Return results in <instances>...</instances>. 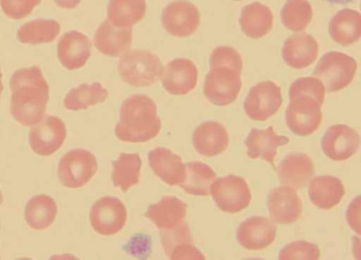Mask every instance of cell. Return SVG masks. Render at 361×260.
Instances as JSON below:
<instances>
[{
  "mask_svg": "<svg viewBox=\"0 0 361 260\" xmlns=\"http://www.w3.org/2000/svg\"><path fill=\"white\" fill-rule=\"evenodd\" d=\"M115 135L121 141L140 143L154 138L161 124L153 100L143 94H133L125 99L120 108Z\"/></svg>",
  "mask_w": 361,
  "mask_h": 260,
  "instance_id": "obj_1",
  "label": "cell"
},
{
  "mask_svg": "<svg viewBox=\"0 0 361 260\" xmlns=\"http://www.w3.org/2000/svg\"><path fill=\"white\" fill-rule=\"evenodd\" d=\"M118 72L122 80L134 87L149 86L164 75L159 58L147 50H131L118 60Z\"/></svg>",
  "mask_w": 361,
  "mask_h": 260,
  "instance_id": "obj_2",
  "label": "cell"
},
{
  "mask_svg": "<svg viewBox=\"0 0 361 260\" xmlns=\"http://www.w3.org/2000/svg\"><path fill=\"white\" fill-rule=\"evenodd\" d=\"M357 64L351 56L338 51L325 53L319 60L313 76L319 79L327 91L343 89L353 80Z\"/></svg>",
  "mask_w": 361,
  "mask_h": 260,
  "instance_id": "obj_3",
  "label": "cell"
},
{
  "mask_svg": "<svg viewBox=\"0 0 361 260\" xmlns=\"http://www.w3.org/2000/svg\"><path fill=\"white\" fill-rule=\"evenodd\" d=\"M98 168L96 157L90 150L77 148L67 152L58 165V178L63 186L78 188L85 185Z\"/></svg>",
  "mask_w": 361,
  "mask_h": 260,
  "instance_id": "obj_4",
  "label": "cell"
},
{
  "mask_svg": "<svg viewBox=\"0 0 361 260\" xmlns=\"http://www.w3.org/2000/svg\"><path fill=\"white\" fill-rule=\"evenodd\" d=\"M210 192L217 207L229 214H236L246 209L252 198L245 178L232 174L217 178L212 184Z\"/></svg>",
  "mask_w": 361,
  "mask_h": 260,
  "instance_id": "obj_5",
  "label": "cell"
},
{
  "mask_svg": "<svg viewBox=\"0 0 361 260\" xmlns=\"http://www.w3.org/2000/svg\"><path fill=\"white\" fill-rule=\"evenodd\" d=\"M30 82H23L22 88L12 89L11 113L23 125L38 123L43 117L49 98V89L30 88Z\"/></svg>",
  "mask_w": 361,
  "mask_h": 260,
  "instance_id": "obj_6",
  "label": "cell"
},
{
  "mask_svg": "<svg viewBox=\"0 0 361 260\" xmlns=\"http://www.w3.org/2000/svg\"><path fill=\"white\" fill-rule=\"evenodd\" d=\"M322 105L314 97L300 95L290 98L286 110V122L295 134L306 136L313 134L322 119Z\"/></svg>",
  "mask_w": 361,
  "mask_h": 260,
  "instance_id": "obj_7",
  "label": "cell"
},
{
  "mask_svg": "<svg viewBox=\"0 0 361 260\" xmlns=\"http://www.w3.org/2000/svg\"><path fill=\"white\" fill-rule=\"evenodd\" d=\"M240 74L228 67L211 69L206 75L203 92L212 103L225 106L233 103L241 89Z\"/></svg>",
  "mask_w": 361,
  "mask_h": 260,
  "instance_id": "obj_8",
  "label": "cell"
},
{
  "mask_svg": "<svg viewBox=\"0 0 361 260\" xmlns=\"http://www.w3.org/2000/svg\"><path fill=\"white\" fill-rule=\"evenodd\" d=\"M127 211L123 203L117 197L105 196L97 200L90 212L92 229L104 236L118 233L124 227Z\"/></svg>",
  "mask_w": 361,
  "mask_h": 260,
  "instance_id": "obj_9",
  "label": "cell"
},
{
  "mask_svg": "<svg viewBox=\"0 0 361 260\" xmlns=\"http://www.w3.org/2000/svg\"><path fill=\"white\" fill-rule=\"evenodd\" d=\"M282 103L281 88L271 81H264L250 89L243 108L251 119L265 121L277 112Z\"/></svg>",
  "mask_w": 361,
  "mask_h": 260,
  "instance_id": "obj_10",
  "label": "cell"
},
{
  "mask_svg": "<svg viewBox=\"0 0 361 260\" xmlns=\"http://www.w3.org/2000/svg\"><path fill=\"white\" fill-rule=\"evenodd\" d=\"M162 25L166 31L176 37H187L198 28L200 14L197 7L186 0H176L163 10Z\"/></svg>",
  "mask_w": 361,
  "mask_h": 260,
  "instance_id": "obj_11",
  "label": "cell"
},
{
  "mask_svg": "<svg viewBox=\"0 0 361 260\" xmlns=\"http://www.w3.org/2000/svg\"><path fill=\"white\" fill-rule=\"evenodd\" d=\"M35 124L29 133L31 149L42 156L54 153L61 147L66 137L64 123L57 117L47 115Z\"/></svg>",
  "mask_w": 361,
  "mask_h": 260,
  "instance_id": "obj_12",
  "label": "cell"
},
{
  "mask_svg": "<svg viewBox=\"0 0 361 260\" xmlns=\"http://www.w3.org/2000/svg\"><path fill=\"white\" fill-rule=\"evenodd\" d=\"M360 145L359 134L345 124L331 126L321 140L324 153L334 161L349 159L359 150Z\"/></svg>",
  "mask_w": 361,
  "mask_h": 260,
  "instance_id": "obj_13",
  "label": "cell"
},
{
  "mask_svg": "<svg viewBox=\"0 0 361 260\" xmlns=\"http://www.w3.org/2000/svg\"><path fill=\"white\" fill-rule=\"evenodd\" d=\"M276 226L269 218L252 216L243 221L236 230V239L245 249L260 250L273 243Z\"/></svg>",
  "mask_w": 361,
  "mask_h": 260,
  "instance_id": "obj_14",
  "label": "cell"
},
{
  "mask_svg": "<svg viewBox=\"0 0 361 260\" xmlns=\"http://www.w3.org/2000/svg\"><path fill=\"white\" fill-rule=\"evenodd\" d=\"M267 207L272 220L279 224H291L302 214V202L295 190L288 186L276 187L269 192Z\"/></svg>",
  "mask_w": 361,
  "mask_h": 260,
  "instance_id": "obj_15",
  "label": "cell"
},
{
  "mask_svg": "<svg viewBox=\"0 0 361 260\" xmlns=\"http://www.w3.org/2000/svg\"><path fill=\"white\" fill-rule=\"evenodd\" d=\"M197 77V68L191 60L175 58L165 67L162 85L171 95H185L195 89Z\"/></svg>",
  "mask_w": 361,
  "mask_h": 260,
  "instance_id": "obj_16",
  "label": "cell"
},
{
  "mask_svg": "<svg viewBox=\"0 0 361 260\" xmlns=\"http://www.w3.org/2000/svg\"><path fill=\"white\" fill-rule=\"evenodd\" d=\"M164 252L170 259H204L193 245L192 235L186 221L169 230L159 231Z\"/></svg>",
  "mask_w": 361,
  "mask_h": 260,
  "instance_id": "obj_17",
  "label": "cell"
},
{
  "mask_svg": "<svg viewBox=\"0 0 361 260\" xmlns=\"http://www.w3.org/2000/svg\"><path fill=\"white\" fill-rule=\"evenodd\" d=\"M91 48L92 43L85 34L71 30L59 40L58 58L66 68L75 70L85 65L91 56Z\"/></svg>",
  "mask_w": 361,
  "mask_h": 260,
  "instance_id": "obj_18",
  "label": "cell"
},
{
  "mask_svg": "<svg viewBox=\"0 0 361 260\" xmlns=\"http://www.w3.org/2000/svg\"><path fill=\"white\" fill-rule=\"evenodd\" d=\"M192 140L195 150L208 157L223 153L229 143L226 129L216 121H206L198 125L193 131Z\"/></svg>",
  "mask_w": 361,
  "mask_h": 260,
  "instance_id": "obj_19",
  "label": "cell"
},
{
  "mask_svg": "<svg viewBox=\"0 0 361 260\" xmlns=\"http://www.w3.org/2000/svg\"><path fill=\"white\" fill-rule=\"evenodd\" d=\"M276 172L281 183L297 190L307 186L315 175L312 159L304 153H290L279 164Z\"/></svg>",
  "mask_w": 361,
  "mask_h": 260,
  "instance_id": "obj_20",
  "label": "cell"
},
{
  "mask_svg": "<svg viewBox=\"0 0 361 260\" xmlns=\"http://www.w3.org/2000/svg\"><path fill=\"white\" fill-rule=\"evenodd\" d=\"M319 44L314 37L301 32L290 35L284 42L282 56L285 63L294 69H303L314 62Z\"/></svg>",
  "mask_w": 361,
  "mask_h": 260,
  "instance_id": "obj_21",
  "label": "cell"
},
{
  "mask_svg": "<svg viewBox=\"0 0 361 260\" xmlns=\"http://www.w3.org/2000/svg\"><path fill=\"white\" fill-rule=\"evenodd\" d=\"M149 165L154 174L168 185L180 186L185 178V167L180 156L170 149L158 147L148 153Z\"/></svg>",
  "mask_w": 361,
  "mask_h": 260,
  "instance_id": "obj_22",
  "label": "cell"
},
{
  "mask_svg": "<svg viewBox=\"0 0 361 260\" xmlns=\"http://www.w3.org/2000/svg\"><path fill=\"white\" fill-rule=\"evenodd\" d=\"M188 204L175 196H164L151 204L145 216L152 221L159 231L169 230L185 221Z\"/></svg>",
  "mask_w": 361,
  "mask_h": 260,
  "instance_id": "obj_23",
  "label": "cell"
},
{
  "mask_svg": "<svg viewBox=\"0 0 361 260\" xmlns=\"http://www.w3.org/2000/svg\"><path fill=\"white\" fill-rule=\"evenodd\" d=\"M289 142L288 137L278 135L273 126L266 129H252L247 135L245 145L247 154L252 159L262 158L275 168L274 160L279 146Z\"/></svg>",
  "mask_w": 361,
  "mask_h": 260,
  "instance_id": "obj_24",
  "label": "cell"
},
{
  "mask_svg": "<svg viewBox=\"0 0 361 260\" xmlns=\"http://www.w3.org/2000/svg\"><path fill=\"white\" fill-rule=\"evenodd\" d=\"M132 28L121 29L111 25L107 19L98 27L94 37L96 48L102 54L118 57L128 51L132 42Z\"/></svg>",
  "mask_w": 361,
  "mask_h": 260,
  "instance_id": "obj_25",
  "label": "cell"
},
{
  "mask_svg": "<svg viewBox=\"0 0 361 260\" xmlns=\"http://www.w3.org/2000/svg\"><path fill=\"white\" fill-rule=\"evenodd\" d=\"M308 193L314 205L319 209H330L340 202L345 194V188L337 177L319 176L310 182Z\"/></svg>",
  "mask_w": 361,
  "mask_h": 260,
  "instance_id": "obj_26",
  "label": "cell"
},
{
  "mask_svg": "<svg viewBox=\"0 0 361 260\" xmlns=\"http://www.w3.org/2000/svg\"><path fill=\"white\" fill-rule=\"evenodd\" d=\"M329 32L331 37L341 46H349L360 39L361 16L358 11L345 8L330 20Z\"/></svg>",
  "mask_w": 361,
  "mask_h": 260,
  "instance_id": "obj_27",
  "label": "cell"
},
{
  "mask_svg": "<svg viewBox=\"0 0 361 260\" xmlns=\"http://www.w3.org/2000/svg\"><path fill=\"white\" fill-rule=\"evenodd\" d=\"M274 15L269 7L252 3L241 11L239 23L242 31L252 39H258L268 34L272 28Z\"/></svg>",
  "mask_w": 361,
  "mask_h": 260,
  "instance_id": "obj_28",
  "label": "cell"
},
{
  "mask_svg": "<svg viewBox=\"0 0 361 260\" xmlns=\"http://www.w3.org/2000/svg\"><path fill=\"white\" fill-rule=\"evenodd\" d=\"M147 11L145 0H109L107 20L118 28H130L139 22Z\"/></svg>",
  "mask_w": 361,
  "mask_h": 260,
  "instance_id": "obj_29",
  "label": "cell"
},
{
  "mask_svg": "<svg viewBox=\"0 0 361 260\" xmlns=\"http://www.w3.org/2000/svg\"><path fill=\"white\" fill-rule=\"evenodd\" d=\"M25 219L35 230H44L54 222L57 214L55 200L44 194L32 197L25 208Z\"/></svg>",
  "mask_w": 361,
  "mask_h": 260,
  "instance_id": "obj_30",
  "label": "cell"
},
{
  "mask_svg": "<svg viewBox=\"0 0 361 260\" xmlns=\"http://www.w3.org/2000/svg\"><path fill=\"white\" fill-rule=\"evenodd\" d=\"M185 178L179 186L188 194L208 196L210 188L216 178L214 171L207 164L199 161L185 164Z\"/></svg>",
  "mask_w": 361,
  "mask_h": 260,
  "instance_id": "obj_31",
  "label": "cell"
},
{
  "mask_svg": "<svg viewBox=\"0 0 361 260\" xmlns=\"http://www.w3.org/2000/svg\"><path fill=\"white\" fill-rule=\"evenodd\" d=\"M142 162L137 153H121L112 161L111 181L115 187L128 191L140 181Z\"/></svg>",
  "mask_w": 361,
  "mask_h": 260,
  "instance_id": "obj_32",
  "label": "cell"
},
{
  "mask_svg": "<svg viewBox=\"0 0 361 260\" xmlns=\"http://www.w3.org/2000/svg\"><path fill=\"white\" fill-rule=\"evenodd\" d=\"M107 96L108 91L100 83H84L68 92L63 105L66 109L71 110H84L103 103Z\"/></svg>",
  "mask_w": 361,
  "mask_h": 260,
  "instance_id": "obj_33",
  "label": "cell"
},
{
  "mask_svg": "<svg viewBox=\"0 0 361 260\" xmlns=\"http://www.w3.org/2000/svg\"><path fill=\"white\" fill-rule=\"evenodd\" d=\"M312 15V8L307 0H288L281 11L283 25L295 32L305 30Z\"/></svg>",
  "mask_w": 361,
  "mask_h": 260,
  "instance_id": "obj_34",
  "label": "cell"
},
{
  "mask_svg": "<svg viewBox=\"0 0 361 260\" xmlns=\"http://www.w3.org/2000/svg\"><path fill=\"white\" fill-rule=\"evenodd\" d=\"M320 250L317 245L305 240H298L285 245L279 252V259L317 260Z\"/></svg>",
  "mask_w": 361,
  "mask_h": 260,
  "instance_id": "obj_35",
  "label": "cell"
},
{
  "mask_svg": "<svg viewBox=\"0 0 361 260\" xmlns=\"http://www.w3.org/2000/svg\"><path fill=\"white\" fill-rule=\"evenodd\" d=\"M210 68L228 67L241 74L243 60L239 53L233 47L219 46L215 48L211 54Z\"/></svg>",
  "mask_w": 361,
  "mask_h": 260,
  "instance_id": "obj_36",
  "label": "cell"
},
{
  "mask_svg": "<svg viewBox=\"0 0 361 260\" xmlns=\"http://www.w3.org/2000/svg\"><path fill=\"white\" fill-rule=\"evenodd\" d=\"M305 95L314 97L322 105L325 88L322 82L316 77H302L295 80L289 89V98Z\"/></svg>",
  "mask_w": 361,
  "mask_h": 260,
  "instance_id": "obj_37",
  "label": "cell"
},
{
  "mask_svg": "<svg viewBox=\"0 0 361 260\" xmlns=\"http://www.w3.org/2000/svg\"><path fill=\"white\" fill-rule=\"evenodd\" d=\"M41 0H0L4 13L11 18L20 19L29 15Z\"/></svg>",
  "mask_w": 361,
  "mask_h": 260,
  "instance_id": "obj_38",
  "label": "cell"
},
{
  "mask_svg": "<svg viewBox=\"0 0 361 260\" xmlns=\"http://www.w3.org/2000/svg\"><path fill=\"white\" fill-rule=\"evenodd\" d=\"M360 198L357 196L350 203L347 211V220L350 227L360 234Z\"/></svg>",
  "mask_w": 361,
  "mask_h": 260,
  "instance_id": "obj_39",
  "label": "cell"
},
{
  "mask_svg": "<svg viewBox=\"0 0 361 260\" xmlns=\"http://www.w3.org/2000/svg\"><path fill=\"white\" fill-rule=\"evenodd\" d=\"M55 4L63 8H75L80 0H54Z\"/></svg>",
  "mask_w": 361,
  "mask_h": 260,
  "instance_id": "obj_40",
  "label": "cell"
},
{
  "mask_svg": "<svg viewBox=\"0 0 361 260\" xmlns=\"http://www.w3.org/2000/svg\"><path fill=\"white\" fill-rule=\"evenodd\" d=\"M332 4H342L345 5L349 3H351L355 0H324Z\"/></svg>",
  "mask_w": 361,
  "mask_h": 260,
  "instance_id": "obj_41",
  "label": "cell"
},
{
  "mask_svg": "<svg viewBox=\"0 0 361 260\" xmlns=\"http://www.w3.org/2000/svg\"><path fill=\"white\" fill-rule=\"evenodd\" d=\"M1 72H0V96H1V91L3 90V85L1 84Z\"/></svg>",
  "mask_w": 361,
  "mask_h": 260,
  "instance_id": "obj_42",
  "label": "cell"
},
{
  "mask_svg": "<svg viewBox=\"0 0 361 260\" xmlns=\"http://www.w3.org/2000/svg\"><path fill=\"white\" fill-rule=\"evenodd\" d=\"M2 202H3V196H2V194H1V190H0V205L2 203Z\"/></svg>",
  "mask_w": 361,
  "mask_h": 260,
  "instance_id": "obj_43",
  "label": "cell"
},
{
  "mask_svg": "<svg viewBox=\"0 0 361 260\" xmlns=\"http://www.w3.org/2000/svg\"><path fill=\"white\" fill-rule=\"evenodd\" d=\"M235 1H240V0H235Z\"/></svg>",
  "mask_w": 361,
  "mask_h": 260,
  "instance_id": "obj_44",
  "label": "cell"
}]
</instances>
